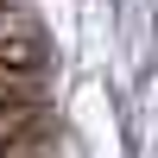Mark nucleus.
<instances>
[{"label": "nucleus", "instance_id": "1", "mask_svg": "<svg viewBox=\"0 0 158 158\" xmlns=\"http://www.w3.org/2000/svg\"><path fill=\"white\" fill-rule=\"evenodd\" d=\"M0 13H6V6H0Z\"/></svg>", "mask_w": 158, "mask_h": 158}]
</instances>
